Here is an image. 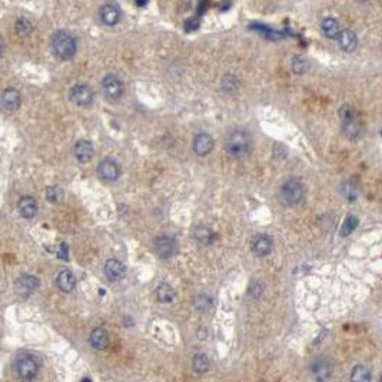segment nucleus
Segmentation results:
<instances>
[{"label":"nucleus","instance_id":"nucleus-30","mask_svg":"<svg viewBox=\"0 0 382 382\" xmlns=\"http://www.w3.org/2000/svg\"><path fill=\"white\" fill-rule=\"evenodd\" d=\"M46 199L50 203H59L63 199V190L57 186H49L46 189Z\"/></svg>","mask_w":382,"mask_h":382},{"label":"nucleus","instance_id":"nucleus-23","mask_svg":"<svg viewBox=\"0 0 382 382\" xmlns=\"http://www.w3.org/2000/svg\"><path fill=\"white\" fill-rule=\"evenodd\" d=\"M156 298L159 302H163V304H169L175 299V291L172 286L169 284H165L162 282L159 284V286L156 288Z\"/></svg>","mask_w":382,"mask_h":382},{"label":"nucleus","instance_id":"nucleus-27","mask_svg":"<svg viewBox=\"0 0 382 382\" xmlns=\"http://www.w3.org/2000/svg\"><path fill=\"white\" fill-rule=\"evenodd\" d=\"M358 218L356 216H348L347 221L344 222L342 225V229H341V235L342 237H348V235H351L355 229H356V226H358Z\"/></svg>","mask_w":382,"mask_h":382},{"label":"nucleus","instance_id":"nucleus-14","mask_svg":"<svg viewBox=\"0 0 382 382\" xmlns=\"http://www.w3.org/2000/svg\"><path fill=\"white\" fill-rule=\"evenodd\" d=\"M338 45L339 48L347 52V53H352L355 49L358 48V37L355 35V32L349 30V29H345V30H341L339 35H338Z\"/></svg>","mask_w":382,"mask_h":382},{"label":"nucleus","instance_id":"nucleus-12","mask_svg":"<svg viewBox=\"0 0 382 382\" xmlns=\"http://www.w3.org/2000/svg\"><path fill=\"white\" fill-rule=\"evenodd\" d=\"M39 288V279L32 275H23L14 282V291L20 296H29Z\"/></svg>","mask_w":382,"mask_h":382},{"label":"nucleus","instance_id":"nucleus-10","mask_svg":"<svg viewBox=\"0 0 382 382\" xmlns=\"http://www.w3.org/2000/svg\"><path fill=\"white\" fill-rule=\"evenodd\" d=\"M192 146H194V151L198 156H206L214 151L215 142H214V138L210 135L202 132L195 136Z\"/></svg>","mask_w":382,"mask_h":382},{"label":"nucleus","instance_id":"nucleus-17","mask_svg":"<svg viewBox=\"0 0 382 382\" xmlns=\"http://www.w3.org/2000/svg\"><path fill=\"white\" fill-rule=\"evenodd\" d=\"M75 158L82 163H88L93 158V145L89 140H79L76 145L73 146Z\"/></svg>","mask_w":382,"mask_h":382},{"label":"nucleus","instance_id":"nucleus-26","mask_svg":"<svg viewBox=\"0 0 382 382\" xmlns=\"http://www.w3.org/2000/svg\"><path fill=\"white\" fill-rule=\"evenodd\" d=\"M308 69H309V63H308L305 57H302V56H295L293 57V60H292V70L296 75H304Z\"/></svg>","mask_w":382,"mask_h":382},{"label":"nucleus","instance_id":"nucleus-33","mask_svg":"<svg viewBox=\"0 0 382 382\" xmlns=\"http://www.w3.org/2000/svg\"><path fill=\"white\" fill-rule=\"evenodd\" d=\"M80 382H92V381H91V379H89V378H83V379H82V381H80Z\"/></svg>","mask_w":382,"mask_h":382},{"label":"nucleus","instance_id":"nucleus-19","mask_svg":"<svg viewBox=\"0 0 382 382\" xmlns=\"http://www.w3.org/2000/svg\"><path fill=\"white\" fill-rule=\"evenodd\" d=\"M56 284L57 288L62 292H70L73 291V288L76 285V278L69 269H63L59 272L57 278H56Z\"/></svg>","mask_w":382,"mask_h":382},{"label":"nucleus","instance_id":"nucleus-24","mask_svg":"<svg viewBox=\"0 0 382 382\" xmlns=\"http://www.w3.org/2000/svg\"><path fill=\"white\" fill-rule=\"evenodd\" d=\"M351 382H371V374L368 368L364 365H358L351 372Z\"/></svg>","mask_w":382,"mask_h":382},{"label":"nucleus","instance_id":"nucleus-3","mask_svg":"<svg viewBox=\"0 0 382 382\" xmlns=\"http://www.w3.org/2000/svg\"><path fill=\"white\" fill-rule=\"evenodd\" d=\"M52 50L62 60H69L76 55V40L66 32H56L52 36Z\"/></svg>","mask_w":382,"mask_h":382},{"label":"nucleus","instance_id":"nucleus-6","mask_svg":"<svg viewBox=\"0 0 382 382\" xmlns=\"http://www.w3.org/2000/svg\"><path fill=\"white\" fill-rule=\"evenodd\" d=\"M97 175L104 182L118 181L119 176H120V166L115 159L106 158L97 165Z\"/></svg>","mask_w":382,"mask_h":382},{"label":"nucleus","instance_id":"nucleus-4","mask_svg":"<svg viewBox=\"0 0 382 382\" xmlns=\"http://www.w3.org/2000/svg\"><path fill=\"white\" fill-rule=\"evenodd\" d=\"M341 118H342V131L345 133V136L349 138V139L359 138V135H361V125H359V122L355 118L354 109L349 104H345L341 109Z\"/></svg>","mask_w":382,"mask_h":382},{"label":"nucleus","instance_id":"nucleus-11","mask_svg":"<svg viewBox=\"0 0 382 382\" xmlns=\"http://www.w3.org/2000/svg\"><path fill=\"white\" fill-rule=\"evenodd\" d=\"M272 248H273V239L269 235L261 234L252 239V252L257 257H268L272 252Z\"/></svg>","mask_w":382,"mask_h":382},{"label":"nucleus","instance_id":"nucleus-32","mask_svg":"<svg viewBox=\"0 0 382 382\" xmlns=\"http://www.w3.org/2000/svg\"><path fill=\"white\" fill-rule=\"evenodd\" d=\"M2 52H3V43H2V39H0V55H2Z\"/></svg>","mask_w":382,"mask_h":382},{"label":"nucleus","instance_id":"nucleus-1","mask_svg":"<svg viewBox=\"0 0 382 382\" xmlns=\"http://www.w3.org/2000/svg\"><path fill=\"white\" fill-rule=\"evenodd\" d=\"M252 142L249 133L245 131H234L226 139V151L232 158L243 159L250 153Z\"/></svg>","mask_w":382,"mask_h":382},{"label":"nucleus","instance_id":"nucleus-22","mask_svg":"<svg viewBox=\"0 0 382 382\" xmlns=\"http://www.w3.org/2000/svg\"><path fill=\"white\" fill-rule=\"evenodd\" d=\"M194 238L196 242L202 243V245H210L215 239V234L210 228L201 225V226H196L194 229Z\"/></svg>","mask_w":382,"mask_h":382},{"label":"nucleus","instance_id":"nucleus-25","mask_svg":"<svg viewBox=\"0 0 382 382\" xmlns=\"http://www.w3.org/2000/svg\"><path fill=\"white\" fill-rule=\"evenodd\" d=\"M192 367L195 372L203 374L209 369V359L205 354H196L192 359Z\"/></svg>","mask_w":382,"mask_h":382},{"label":"nucleus","instance_id":"nucleus-31","mask_svg":"<svg viewBox=\"0 0 382 382\" xmlns=\"http://www.w3.org/2000/svg\"><path fill=\"white\" fill-rule=\"evenodd\" d=\"M358 185L355 183V182H345L344 183V195H345V198L349 199V201H354L355 198L358 196Z\"/></svg>","mask_w":382,"mask_h":382},{"label":"nucleus","instance_id":"nucleus-9","mask_svg":"<svg viewBox=\"0 0 382 382\" xmlns=\"http://www.w3.org/2000/svg\"><path fill=\"white\" fill-rule=\"evenodd\" d=\"M70 100L76 106H89L93 102V92L86 84H76L70 91Z\"/></svg>","mask_w":382,"mask_h":382},{"label":"nucleus","instance_id":"nucleus-2","mask_svg":"<svg viewBox=\"0 0 382 382\" xmlns=\"http://www.w3.org/2000/svg\"><path fill=\"white\" fill-rule=\"evenodd\" d=\"M304 196H305V188L298 178L286 179L279 190V198L286 206H296L304 201Z\"/></svg>","mask_w":382,"mask_h":382},{"label":"nucleus","instance_id":"nucleus-29","mask_svg":"<svg viewBox=\"0 0 382 382\" xmlns=\"http://www.w3.org/2000/svg\"><path fill=\"white\" fill-rule=\"evenodd\" d=\"M195 306L201 312H208L209 309L212 308V299L209 298L208 295H199V296L195 298Z\"/></svg>","mask_w":382,"mask_h":382},{"label":"nucleus","instance_id":"nucleus-20","mask_svg":"<svg viewBox=\"0 0 382 382\" xmlns=\"http://www.w3.org/2000/svg\"><path fill=\"white\" fill-rule=\"evenodd\" d=\"M89 342L95 349H104L109 345V335L104 331L103 328H96L92 331L91 336H89Z\"/></svg>","mask_w":382,"mask_h":382},{"label":"nucleus","instance_id":"nucleus-16","mask_svg":"<svg viewBox=\"0 0 382 382\" xmlns=\"http://www.w3.org/2000/svg\"><path fill=\"white\" fill-rule=\"evenodd\" d=\"M0 102H2V106H3L6 111H16V109H19V106H20V93L16 91V89H13V88H9V89H6V91L2 93Z\"/></svg>","mask_w":382,"mask_h":382},{"label":"nucleus","instance_id":"nucleus-15","mask_svg":"<svg viewBox=\"0 0 382 382\" xmlns=\"http://www.w3.org/2000/svg\"><path fill=\"white\" fill-rule=\"evenodd\" d=\"M99 16H100V20H102L103 25H106V26H115L120 20V9L116 5L109 3V5H104L100 9Z\"/></svg>","mask_w":382,"mask_h":382},{"label":"nucleus","instance_id":"nucleus-18","mask_svg":"<svg viewBox=\"0 0 382 382\" xmlns=\"http://www.w3.org/2000/svg\"><path fill=\"white\" fill-rule=\"evenodd\" d=\"M17 209H19V214L23 218L30 219V218H33L37 214V202L32 196H23V198H20L19 203H17Z\"/></svg>","mask_w":382,"mask_h":382},{"label":"nucleus","instance_id":"nucleus-21","mask_svg":"<svg viewBox=\"0 0 382 382\" xmlns=\"http://www.w3.org/2000/svg\"><path fill=\"white\" fill-rule=\"evenodd\" d=\"M321 29H322V33L329 39H336L341 32L339 23L334 17H325L321 23Z\"/></svg>","mask_w":382,"mask_h":382},{"label":"nucleus","instance_id":"nucleus-13","mask_svg":"<svg viewBox=\"0 0 382 382\" xmlns=\"http://www.w3.org/2000/svg\"><path fill=\"white\" fill-rule=\"evenodd\" d=\"M103 271L106 278L115 282V281H120V279L125 277L126 268L125 265L122 264L120 261H118V259H109L104 264Z\"/></svg>","mask_w":382,"mask_h":382},{"label":"nucleus","instance_id":"nucleus-28","mask_svg":"<svg viewBox=\"0 0 382 382\" xmlns=\"http://www.w3.org/2000/svg\"><path fill=\"white\" fill-rule=\"evenodd\" d=\"M14 30H16L17 36H20V37H28V36L30 35V32H32V25H30L29 20H26V19H19V20H16Z\"/></svg>","mask_w":382,"mask_h":382},{"label":"nucleus","instance_id":"nucleus-5","mask_svg":"<svg viewBox=\"0 0 382 382\" xmlns=\"http://www.w3.org/2000/svg\"><path fill=\"white\" fill-rule=\"evenodd\" d=\"M16 371H17V375H19V378H20L22 381L30 382L33 381L36 376H37V372H39V364H37L35 358H32V356H22V358L17 359Z\"/></svg>","mask_w":382,"mask_h":382},{"label":"nucleus","instance_id":"nucleus-8","mask_svg":"<svg viewBox=\"0 0 382 382\" xmlns=\"http://www.w3.org/2000/svg\"><path fill=\"white\" fill-rule=\"evenodd\" d=\"M102 89H103L104 95L112 100H118L123 95V83L115 75H106L103 77Z\"/></svg>","mask_w":382,"mask_h":382},{"label":"nucleus","instance_id":"nucleus-7","mask_svg":"<svg viewBox=\"0 0 382 382\" xmlns=\"http://www.w3.org/2000/svg\"><path fill=\"white\" fill-rule=\"evenodd\" d=\"M153 249H155L158 257H160L162 259H167V258L174 257L176 253L178 246H176L174 238L160 235L153 241Z\"/></svg>","mask_w":382,"mask_h":382}]
</instances>
